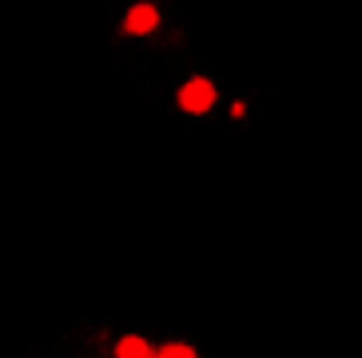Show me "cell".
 <instances>
[{
  "label": "cell",
  "mask_w": 362,
  "mask_h": 358,
  "mask_svg": "<svg viewBox=\"0 0 362 358\" xmlns=\"http://www.w3.org/2000/svg\"><path fill=\"white\" fill-rule=\"evenodd\" d=\"M180 108H183V112H192V116L211 112V108H215V84L207 80V76H192V80H183V84H180Z\"/></svg>",
  "instance_id": "cell-1"
},
{
  "label": "cell",
  "mask_w": 362,
  "mask_h": 358,
  "mask_svg": "<svg viewBox=\"0 0 362 358\" xmlns=\"http://www.w3.org/2000/svg\"><path fill=\"white\" fill-rule=\"evenodd\" d=\"M160 28V8L151 4V0H139L124 12V32L128 36H151V32Z\"/></svg>",
  "instance_id": "cell-2"
},
{
  "label": "cell",
  "mask_w": 362,
  "mask_h": 358,
  "mask_svg": "<svg viewBox=\"0 0 362 358\" xmlns=\"http://www.w3.org/2000/svg\"><path fill=\"white\" fill-rule=\"evenodd\" d=\"M112 358H156V350H151L148 338H139V335H124L116 342V354Z\"/></svg>",
  "instance_id": "cell-3"
},
{
  "label": "cell",
  "mask_w": 362,
  "mask_h": 358,
  "mask_svg": "<svg viewBox=\"0 0 362 358\" xmlns=\"http://www.w3.org/2000/svg\"><path fill=\"white\" fill-rule=\"evenodd\" d=\"M156 358H199V354H195L187 342H168V347L156 350Z\"/></svg>",
  "instance_id": "cell-4"
}]
</instances>
